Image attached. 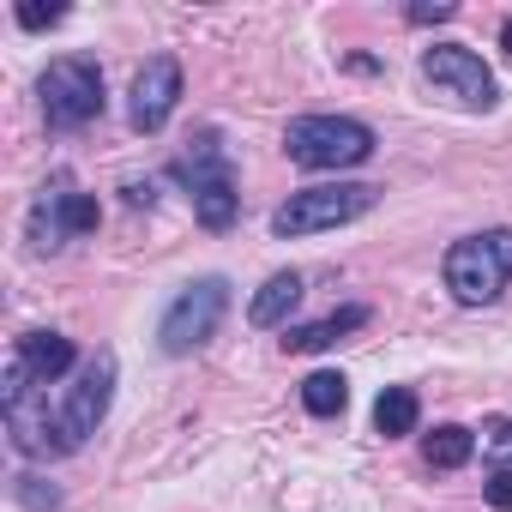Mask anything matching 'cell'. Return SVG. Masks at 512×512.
<instances>
[{
	"label": "cell",
	"instance_id": "1",
	"mask_svg": "<svg viewBox=\"0 0 512 512\" xmlns=\"http://www.w3.org/2000/svg\"><path fill=\"white\" fill-rule=\"evenodd\" d=\"M440 278H446L452 302H464V308L500 302V290H506V278H512V229H482V235L452 241Z\"/></svg>",
	"mask_w": 512,
	"mask_h": 512
},
{
	"label": "cell",
	"instance_id": "2",
	"mask_svg": "<svg viewBox=\"0 0 512 512\" xmlns=\"http://www.w3.org/2000/svg\"><path fill=\"white\" fill-rule=\"evenodd\" d=\"M284 151L302 169H356L374 157V127L350 115H296L284 127Z\"/></svg>",
	"mask_w": 512,
	"mask_h": 512
},
{
	"label": "cell",
	"instance_id": "3",
	"mask_svg": "<svg viewBox=\"0 0 512 512\" xmlns=\"http://www.w3.org/2000/svg\"><path fill=\"white\" fill-rule=\"evenodd\" d=\"M374 199H380V187H368V181H332V187H302V193H290L278 211H272V235H320V229H344V223H356L362 211H374Z\"/></svg>",
	"mask_w": 512,
	"mask_h": 512
},
{
	"label": "cell",
	"instance_id": "4",
	"mask_svg": "<svg viewBox=\"0 0 512 512\" xmlns=\"http://www.w3.org/2000/svg\"><path fill=\"white\" fill-rule=\"evenodd\" d=\"M223 314H229V278H193V284L163 308V320H157L163 356H193L199 344H211L217 326H223Z\"/></svg>",
	"mask_w": 512,
	"mask_h": 512
},
{
	"label": "cell",
	"instance_id": "5",
	"mask_svg": "<svg viewBox=\"0 0 512 512\" xmlns=\"http://www.w3.org/2000/svg\"><path fill=\"white\" fill-rule=\"evenodd\" d=\"M37 97H43V121L61 127V133H73V127H85V121L103 115V67L85 61V55H61L37 79Z\"/></svg>",
	"mask_w": 512,
	"mask_h": 512
},
{
	"label": "cell",
	"instance_id": "6",
	"mask_svg": "<svg viewBox=\"0 0 512 512\" xmlns=\"http://www.w3.org/2000/svg\"><path fill=\"white\" fill-rule=\"evenodd\" d=\"M175 175L193 187V217H199L205 229H217V235H223V229L241 217V193H235V175H229V157H223L217 133H199L193 157H181V163H175Z\"/></svg>",
	"mask_w": 512,
	"mask_h": 512
},
{
	"label": "cell",
	"instance_id": "7",
	"mask_svg": "<svg viewBox=\"0 0 512 512\" xmlns=\"http://www.w3.org/2000/svg\"><path fill=\"white\" fill-rule=\"evenodd\" d=\"M422 79H428L440 97L464 103V109H494V103H500L494 73H488L482 55H470L464 43H434V49L422 55Z\"/></svg>",
	"mask_w": 512,
	"mask_h": 512
},
{
	"label": "cell",
	"instance_id": "8",
	"mask_svg": "<svg viewBox=\"0 0 512 512\" xmlns=\"http://www.w3.org/2000/svg\"><path fill=\"white\" fill-rule=\"evenodd\" d=\"M109 398H115V350H97V356L79 368V380H73V392H67V404H61L67 446H85V440L97 434V422L109 416Z\"/></svg>",
	"mask_w": 512,
	"mask_h": 512
},
{
	"label": "cell",
	"instance_id": "9",
	"mask_svg": "<svg viewBox=\"0 0 512 512\" xmlns=\"http://www.w3.org/2000/svg\"><path fill=\"white\" fill-rule=\"evenodd\" d=\"M0 416H7V434H13V446H19L25 458H61V452H73V446H67V428H61V416H49V398H43V386L0 398Z\"/></svg>",
	"mask_w": 512,
	"mask_h": 512
},
{
	"label": "cell",
	"instance_id": "10",
	"mask_svg": "<svg viewBox=\"0 0 512 512\" xmlns=\"http://www.w3.org/2000/svg\"><path fill=\"white\" fill-rule=\"evenodd\" d=\"M181 103V61L175 55H151L139 73H133V91H127V121L139 133H163L169 115Z\"/></svg>",
	"mask_w": 512,
	"mask_h": 512
},
{
	"label": "cell",
	"instance_id": "11",
	"mask_svg": "<svg viewBox=\"0 0 512 512\" xmlns=\"http://www.w3.org/2000/svg\"><path fill=\"white\" fill-rule=\"evenodd\" d=\"M97 199L91 193H73V187H61V193H43L37 205H31V247L37 253H55L61 241H73V235H91L97 229Z\"/></svg>",
	"mask_w": 512,
	"mask_h": 512
},
{
	"label": "cell",
	"instance_id": "12",
	"mask_svg": "<svg viewBox=\"0 0 512 512\" xmlns=\"http://www.w3.org/2000/svg\"><path fill=\"white\" fill-rule=\"evenodd\" d=\"M13 356L31 368V380L37 386H49V380H61L73 362H79V350H73V338H61V332H25L19 344H13Z\"/></svg>",
	"mask_w": 512,
	"mask_h": 512
},
{
	"label": "cell",
	"instance_id": "13",
	"mask_svg": "<svg viewBox=\"0 0 512 512\" xmlns=\"http://www.w3.org/2000/svg\"><path fill=\"white\" fill-rule=\"evenodd\" d=\"M362 326H368V308H362V302H350V308H338V314H326V320H314V326H290L284 350L314 356V350H332L338 338H350V332H362Z\"/></svg>",
	"mask_w": 512,
	"mask_h": 512
},
{
	"label": "cell",
	"instance_id": "14",
	"mask_svg": "<svg viewBox=\"0 0 512 512\" xmlns=\"http://www.w3.org/2000/svg\"><path fill=\"white\" fill-rule=\"evenodd\" d=\"M296 302H302V278H296V272H272V278L260 284V296H253L247 320L260 326V332H272V326H284V320L296 314Z\"/></svg>",
	"mask_w": 512,
	"mask_h": 512
},
{
	"label": "cell",
	"instance_id": "15",
	"mask_svg": "<svg viewBox=\"0 0 512 512\" xmlns=\"http://www.w3.org/2000/svg\"><path fill=\"white\" fill-rule=\"evenodd\" d=\"M416 422H422V398H416L410 386H386V392L374 398V428H380L386 440L416 434Z\"/></svg>",
	"mask_w": 512,
	"mask_h": 512
},
{
	"label": "cell",
	"instance_id": "16",
	"mask_svg": "<svg viewBox=\"0 0 512 512\" xmlns=\"http://www.w3.org/2000/svg\"><path fill=\"white\" fill-rule=\"evenodd\" d=\"M470 452H476V434H470V428H458V422H440V428L422 440L428 470H464V464H470Z\"/></svg>",
	"mask_w": 512,
	"mask_h": 512
},
{
	"label": "cell",
	"instance_id": "17",
	"mask_svg": "<svg viewBox=\"0 0 512 512\" xmlns=\"http://www.w3.org/2000/svg\"><path fill=\"white\" fill-rule=\"evenodd\" d=\"M302 404H308V416H344V404H350V380L320 368V374L302 380Z\"/></svg>",
	"mask_w": 512,
	"mask_h": 512
},
{
	"label": "cell",
	"instance_id": "18",
	"mask_svg": "<svg viewBox=\"0 0 512 512\" xmlns=\"http://www.w3.org/2000/svg\"><path fill=\"white\" fill-rule=\"evenodd\" d=\"M19 500H25L31 512H49V506H61V494H55L43 476H19Z\"/></svg>",
	"mask_w": 512,
	"mask_h": 512
},
{
	"label": "cell",
	"instance_id": "19",
	"mask_svg": "<svg viewBox=\"0 0 512 512\" xmlns=\"http://www.w3.org/2000/svg\"><path fill=\"white\" fill-rule=\"evenodd\" d=\"M482 500H488L494 512H512V464H500V470L482 482Z\"/></svg>",
	"mask_w": 512,
	"mask_h": 512
},
{
	"label": "cell",
	"instance_id": "20",
	"mask_svg": "<svg viewBox=\"0 0 512 512\" xmlns=\"http://www.w3.org/2000/svg\"><path fill=\"white\" fill-rule=\"evenodd\" d=\"M67 19V7H43V0H25L19 7V25L25 31H49V25H61Z\"/></svg>",
	"mask_w": 512,
	"mask_h": 512
},
{
	"label": "cell",
	"instance_id": "21",
	"mask_svg": "<svg viewBox=\"0 0 512 512\" xmlns=\"http://www.w3.org/2000/svg\"><path fill=\"white\" fill-rule=\"evenodd\" d=\"M446 19H458V7H452V0H434V7L422 0V7H410V25H446Z\"/></svg>",
	"mask_w": 512,
	"mask_h": 512
},
{
	"label": "cell",
	"instance_id": "22",
	"mask_svg": "<svg viewBox=\"0 0 512 512\" xmlns=\"http://www.w3.org/2000/svg\"><path fill=\"white\" fill-rule=\"evenodd\" d=\"M482 452H488V458H512V422H494V428L482 434Z\"/></svg>",
	"mask_w": 512,
	"mask_h": 512
},
{
	"label": "cell",
	"instance_id": "23",
	"mask_svg": "<svg viewBox=\"0 0 512 512\" xmlns=\"http://www.w3.org/2000/svg\"><path fill=\"white\" fill-rule=\"evenodd\" d=\"M127 199H133V205H151L157 193H151V181H145V187H139V181H127Z\"/></svg>",
	"mask_w": 512,
	"mask_h": 512
},
{
	"label": "cell",
	"instance_id": "24",
	"mask_svg": "<svg viewBox=\"0 0 512 512\" xmlns=\"http://www.w3.org/2000/svg\"><path fill=\"white\" fill-rule=\"evenodd\" d=\"M500 43H506V55H512V19H506V31H500Z\"/></svg>",
	"mask_w": 512,
	"mask_h": 512
}]
</instances>
